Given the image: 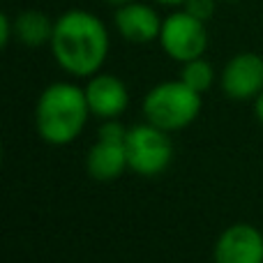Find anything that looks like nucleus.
I'll return each mask as SVG.
<instances>
[{"mask_svg":"<svg viewBox=\"0 0 263 263\" xmlns=\"http://www.w3.org/2000/svg\"><path fill=\"white\" fill-rule=\"evenodd\" d=\"M49 46L65 72L74 77H95L109 55V30L92 12L67 9L55 18Z\"/></svg>","mask_w":263,"mask_h":263,"instance_id":"obj_1","label":"nucleus"},{"mask_svg":"<svg viewBox=\"0 0 263 263\" xmlns=\"http://www.w3.org/2000/svg\"><path fill=\"white\" fill-rule=\"evenodd\" d=\"M90 116L86 90L74 83H51L35 106V125L51 145H67L83 132Z\"/></svg>","mask_w":263,"mask_h":263,"instance_id":"obj_2","label":"nucleus"},{"mask_svg":"<svg viewBox=\"0 0 263 263\" xmlns=\"http://www.w3.org/2000/svg\"><path fill=\"white\" fill-rule=\"evenodd\" d=\"M201 92L192 90L185 81H162L143 97V116L148 123L164 132H176L192 125L201 114Z\"/></svg>","mask_w":263,"mask_h":263,"instance_id":"obj_3","label":"nucleus"},{"mask_svg":"<svg viewBox=\"0 0 263 263\" xmlns=\"http://www.w3.org/2000/svg\"><path fill=\"white\" fill-rule=\"evenodd\" d=\"M125 150L129 168L143 178H155L166 171L173 157V145L166 132L153 123L132 127L125 139Z\"/></svg>","mask_w":263,"mask_h":263,"instance_id":"obj_4","label":"nucleus"},{"mask_svg":"<svg viewBox=\"0 0 263 263\" xmlns=\"http://www.w3.org/2000/svg\"><path fill=\"white\" fill-rule=\"evenodd\" d=\"M157 42L162 44L164 53H166L168 58L178 60V63H187V60L201 58L205 46H208L205 21L192 16L185 9L173 12L164 18L162 32H159Z\"/></svg>","mask_w":263,"mask_h":263,"instance_id":"obj_5","label":"nucleus"},{"mask_svg":"<svg viewBox=\"0 0 263 263\" xmlns=\"http://www.w3.org/2000/svg\"><path fill=\"white\" fill-rule=\"evenodd\" d=\"M215 263H263V233L252 224H233L215 242Z\"/></svg>","mask_w":263,"mask_h":263,"instance_id":"obj_6","label":"nucleus"},{"mask_svg":"<svg viewBox=\"0 0 263 263\" xmlns=\"http://www.w3.org/2000/svg\"><path fill=\"white\" fill-rule=\"evenodd\" d=\"M222 88L231 100H254L263 90V58L259 53H238L224 65Z\"/></svg>","mask_w":263,"mask_h":263,"instance_id":"obj_7","label":"nucleus"},{"mask_svg":"<svg viewBox=\"0 0 263 263\" xmlns=\"http://www.w3.org/2000/svg\"><path fill=\"white\" fill-rule=\"evenodd\" d=\"M164 18L155 12L150 5L129 0L125 5H118L116 12V28L120 37L132 42V44H148V42L159 40Z\"/></svg>","mask_w":263,"mask_h":263,"instance_id":"obj_8","label":"nucleus"},{"mask_svg":"<svg viewBox=\"0 0 263 263\" xmlns=\"http://www.w3.org/2000/svg\"><path fill=\"white\" fill-rule=\"evenodd\" d=\"M83 90H86L90 114H95L97 118H118L129 104L127 86L123 83V79L114 74H95Z\"/></svg>","mask_w":263,"mask_h":263,"instance_id":"obj_9","label":"nucleus"},{"mask_svg":"<svg viewBox=\"0 0 263 263\" xmlns=\"http://www.w3.org/2000/svg\"><path fill=\"white\" fill-rule=\"evenodd\" d=\"M86 168L100 182H109L120 178L125 173V168H129L125 141L97 139V143L92 145L86 157Z\"/></svg>","mask_w":263,"mask_h":263,"instance_id":"obj_10","label":"nucleus"},{"mask_svg":"<svg viewBox=\"0 0 263 263\" xmlns=\"http://www.w3.org/2000/svg\"><path fill=\"white\" fill-rule=\"evenodd\" d=\"M55 21L40 9H26L14 18V35L26 46H44L51 44Z\"/></svg>","mask_w":263,"mask_h":263,"instance_id":"obj_11","label":"nucleus"},{"mask_svg":"<svg viewBox=\"0 0 263 263\" xmlns=\"http://www.w3.org/2000/svg\"><path fill=\"white\" fill-rule=\"evenodd\" d=\"M180 81H185L192 90L203 95V92L210 90L215 83V69L208 60H203V55H201V58H194V60H187V63H182Z\"/></svg>","mask_w":263,"mask_h":263,"instance_id":"obj_12","label":"nucleus"},{"mask_svg":"<svg viewBox=\"0 0 263 263\" xmlns=\"http://www.w3.org/2000/svg\"><path fill=\"white\" fill-rule=\"evenodd\" d=\"M182 9L190 12L192 16L201 18V21H208V18H213L215 9H217V0H185Z\"/></svg>","mask_w":263,"mask_h":263,"instance_id":"obj_13","label":"nucleus"},{"mask_svg":"<svg viewBox=\"0 0 263 263\" xmlns=\"http://www.w3.org/2000/svg\"><path fill=\"white\" fill-rule=\"evenodd\" d=\"M12 32H14V21L7 14H3V16H0V44L7 46L9 40H12Z\"/></svg>","mask_w":263,"mask_h":263,"instance_id":"obj_14","label":"nucleus"},{"mask_svg":"<svg viewBox=\"0 0 263 263\" xmlns=\"http://www.w3.org/2000/svg\"><path fill=\"white\" fill-rule=\"evenodd\" d=\"M254 114H256V118L263 123V90L254 97Z\"/></svg>","mask_w":263,"mask_h":263,"instance_id":"obj_15","label":"nucleus"},{"mask_svg":"<svg viewBox=\"0 0 263 263\" xmlns=\"http://www.w3.org/2000/svg\"><path fill=\"white\" fill-rule=\"evenodd\" d=\"M159 5H168V7H178V5H182L185 0H157Z\"/></svg>","mask_w":263,"mask_h":263,"instance_id":"obj_16","label":"nucleus"},{"mask_svg":"<svg viewBox=\"0 0 263 263\" xmlns=\"http://www.w3.org/2000/svg\"><path fill=\"white\" fill-rule=\"evenodd\" d=\"M106 3H114V5H125V3H129V0H106Z\"/></svg>","mask_w":263,"mask_h":263,"instance_id":"obj_17","label":"nucleus"},{"mask_svg":"<svg viewBox=\"0 0 263 263\" xmlns=\"http://www.w3.org/2000/svg\"><path fill=\"white\" fill-rule=\"evenodd\" d=\"M224 3H238V0H224Z\"/></svg>","mask_w":263,"mask_h":263,"instance_id":"obj_18","label":"nucleus"}]
</instances>
